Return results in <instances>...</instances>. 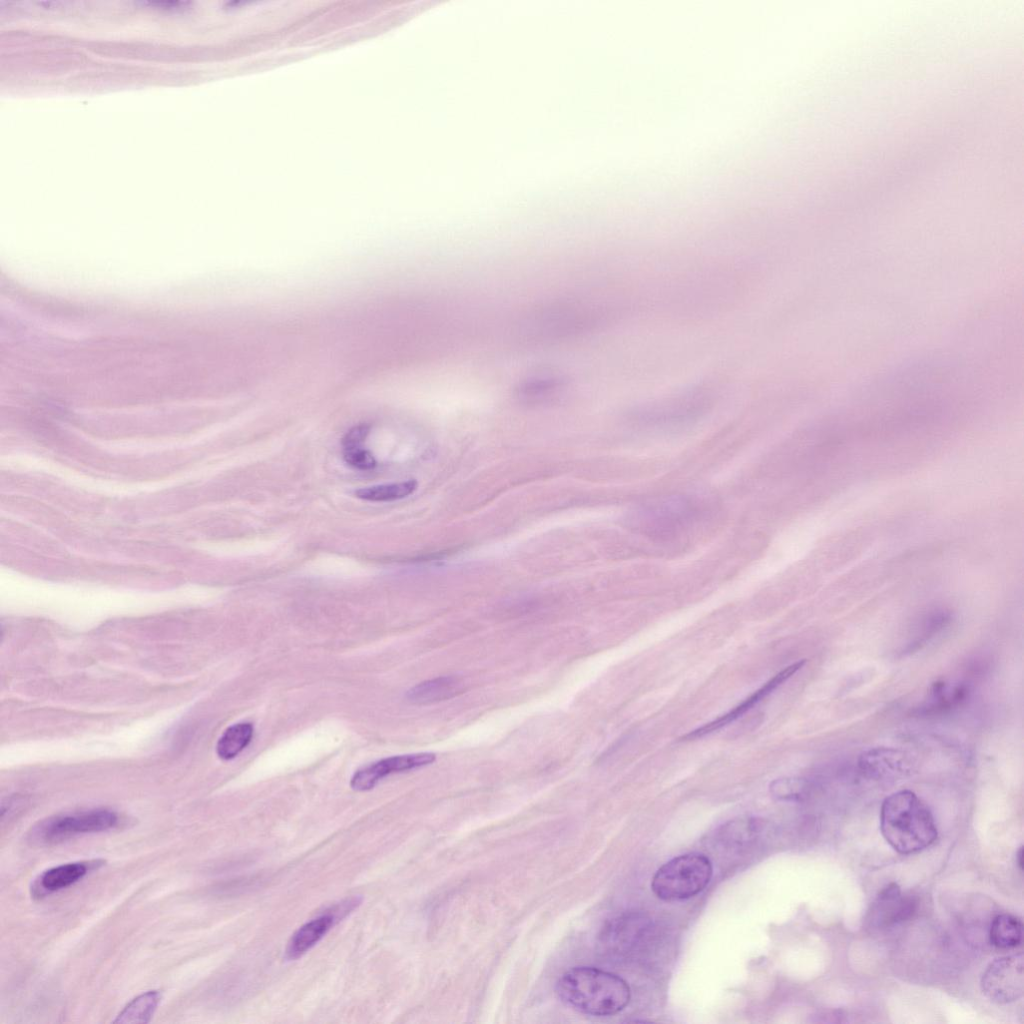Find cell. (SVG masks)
I'll list each match as a JSON object with an SVG mask.
<instances>
[{"label":"cell","instance_id":"cell-1","mask_svg":"<svg viewBox=\"0 0 1024 1024\" xmlns=\"http://www.w3.org/2000/svg\"><path fill=\"white\" fill-rule=\"evenodd\" d=\"M559 998L573 1009L591 1016H611L629 1003L631 991L618 975L595 967L580 966L559 978Z\"/></svg>","mask_w":1024,"mask_h":1024},{"label":"cell","instance_id":"cell-2","mask_svg":"<svg viewBox=\"0 0 1024 1024\" xmlns=\"http://www.w3.org/2000/svg\"><path fill=\"white\" fill-rule=\"evenodd\" d=\"M880 830L889 845L905 855L928 848L938 836L929 808L910 790L894 792L884 799Z\"/></svg>","mask_w":1024,"mask_h":1024},{"label":"cell","instance_id":"cell-3","mask_svg":"<svg viewBox=\"0 0 1024 1024\" xmlns=\"http://www.w3.org/2000/svg\"><path fill=\"white\" fill-rule=\"evenodd\" d=\"M711 405L710 391L693 386L636 406L629 413V420L641 432L675 433L699 422Z\"/></svg>","mask_w":1024,"mask_h":1024},{"label":"cell","instance_id":"cell-4","mask_svg":"<svg viewBox=\"0 0 1024 1024\" xmlns=\"http://www.w3.org/2000/svg\"><path fill=\"white\" fill-rule=\"evenodd\" d=\"M705 513L696 496L684 493L656 497L637 505L628 524L641 536L669 541L693 527Z\"/></svg>","mask_w":1024,"mask_h":1024},{"label":"cell","instance_id":"cell-5","mask_svg":"<svg viewBox=\"0 0 1024 1024\" xmlns=\"http://www.w3.org/2000/svg\"><path fill=\"white\" fill-rule=\"evenodd\" d=\"M710 859L701 853H686L662 865L651 882L653 893L664 901H681L700 893L712 878Z\"/></svg>","mask_w":1024,"mask_h":1024},{"label":"cell","instance_id":"cell-6","mask_svg":"<svg viewBox=\"0 0 1024 1024\" xmlns=\"http://www.w3.org/2000/svg\"><path fill=\"white\" fill-rule=\"evenodd\" d=\"M117 823L118 815L115 812L95 809L45 819L34 828L32 835L34 840L53 844L78 834L105 831Z\"/></svg>","mask_w":1024,"mask_h":1024},{"label":"cell","instance_id":"cell-7","mask_svg":"<svg viewBox=\"0 0 1024 1024\" xmlns=\"http://www.w3.org/2000/svg\"><path fill=\"white\" fill-rule=\"evenodd\" d=\"M650 928L649 920L639 914L615 917L599 935L600 951L612 959H629L639 952L641 943L646 942Z\"/></svg>","mask_w":1024,"mask_h":1024},{"label":"cell","instance_id":"cell-8","mask_svg":"<svg viewBox=\"0 0 1024 1024\" xmlns=\"http://www.w3.org/2000/svg\"><path fill=\"white\" fill-rule=\"evenodd\" d=\"M983 994L997 1004H1008L1020 999L1024 993L1023 954L995 959L981 977Z\"/></svg>","mask_w":1024,"mask_h":1024},{"label":"cell","instance_id":"cell-9","mask_svg":"<svg viewBox=\"0 0 1024 1024\" xmlns=\"http://www.w3.org/2000/svg\"><path fill=\"white\" fill-rule=\"evenodd\" d=\"M436 755L430 752L397 755L383 758L358 769L350 780L356 791H368L392 773L404 772L432 764Z\"/></svg>","mask_w":1024,"mask_h":1024},{"label":"cell","instance_id":"cell-10","mask_svg":"<svg viewBox=\"0 0 1024 1024\" xmlns=\"http://www.w3.org/2000/svg\"><path fill=\"white\" fill-rule=\"evenodd\" d=\"M358 904L359 900L357 898L347 900L302 925L289 939L285 949V957L289 960H295L304 955L327 934L337 920L344 917Z\"/></svg>","mask_w":1024,"mask_h":1024},{"label":"cell","instance_id":"cell-11","mask_svg":"<svg viewBox=\"0 0 1024 1024\" xmlns=\"http://www.w3.org/2000/svg\"><path fill=\"white\" fill-rule=\"evenodd\" d=\"M805 664H806V660L802 659V660H799V661L789 665L788 667L784 668L782 671H780L778 674H776L773 678H771L769 681H767L762 687H760L753 694H751L748 698H746L743 702H741V704L737 705L735 708H733L732 710H730L726 714L718 717L717 719H715V720H713V721H711L709 723H706L705 725H703V726H701V727H699L697 729H694V730L688 732L687 734L683 735L679 740L680 741H692V740L701 738V737H703V736H705V735H707L709 733H712L713 731L718 730V729L728 725L729 723L735 721L736 719L741 717L744 713H746L749 709H751L762 698H765L773 690H775L778 686H780L787 679H789L792 675H794L797 671H799Z\"/></svg>","mask_w":1024,"mask_h":1024},{"label":"cell","instance_id":"cell-12","mask_svg":"<svg viewBox=\"0 0 1024 1024\" xmlns=\"http://www.w3.org/2000/svg\"><path fill=\"white\" fill-rule=\"evenodd\" d=\"M916 901L903 895L898 884L890 883L877 895L869 911V920L877 928H888L908 920L916 910Z\"/></svg>","mask_w":1024,"mask_h":1024},{"label":"cell","instance_id":"cell-13","mask_svg":"<svg viewBox=\"0 0 1024 1024\" xmlns=\"http://www.w3.org/2000/svg\"><path fill=\"white\" fill-rule=\"evenodd\" d=\"M861 772L872 779L902 776L909 771L905 754L892 748H874L864 752L858 760Z\"/></svg>","mask_w":1024,"mask_h":1024},{"label":"cell","instance_id":"cell-14","mask_svg":"<svg viewBox=\"0 0 1024 1024\" xmlns=\"http://www.w3.org/2000/svg\"><path fill=\"white\" fill-rule=\"evenodd\" d=\"M101 863L100 861L75 862L50 868L43 872L34 882L32 887L33 895L40 897L66 888L80 880L90 869L101 865Z\"/></svg>","mask_w":1024,"mask_h":1024},{"label":"cell","instance_id":"cell-15","mask_svg":"<svg viewBox=\"0 0 1024 1024\" xmlns=\"http://www.w3.org/2000/svg\"><path fill=\"white\" fill-rule=\"evenodd\" d=\"M464 692V682L455 676H441L423 681L406 693L408 702L429 705L451 699Z\"/></svg>","mask_w":1024,"mask_h":1024},{"label":"cell","instance_id":"cell-16","mask_svg":"<svg viewBox=\"0 0 1024 1024\" xmlns=\"http://www.w3.org/2000/svg\"><path fill=\"white\" fill-rule=\"evenodd\" d=\"M1023 937L1022 921L1011 914L996 915L990 926V943L999 949H1011L1021 944Z\"/></svg>","mask_w":1024,"mask_h":1024},{"label":"cell","instance_id":"cell-17","mask_svg":"<svg viewBox=\"0 0 1024 1024\" xmlns=\"http://www.w3.org/2000/svg\"><path fill=\"white\" fill-rule=\"evenodd\" d=\"M161 1000L159 991H148L131 1000L113 1021L115 1024L150 1022Z\"/></svg>","mask_w":1024,"mask_h":1024},{"label":"cell","instance_id":"cell-18","mask_svg":"<svg viewBox=\"0 0 1024 1024\" xmlns=\"http://www.w3.org/2000/svg\"><path fill=\"white\" fill-rule=\"evenodd\" d=\"M254 727L252 723L241 722L228 727L216 744V753L223 760L239 755L251 742Z\"/></svg>","mask_w":1024,"mask_h":1024},{"label":"cell","instance_id":"cell-19","mask_svg":"<svg viewBox=\"0 0 1024 1024\" xmlns=\"http://www.w3.org/2000/svg\"><path fill=\"white\" fill-rule=\"evenodd\" d=\"M417 486L416 480H407L361 488L355 491V495L360 499L373 502L394 501L411 495L417 489Z\"/></svg>","mask_w":1024,"mask_h":1024},{"label":"cell","instance_id":"cell-20","mask_svg":"<svg viewBox=\"0 0 1024 1024\" xmlns=\"http://www.w3.org/2000/svg\"><path fill=\"white\" fill-rule=\"evenodd\" d=\"M965 696L966 690L963 686L935 683L931 688L928 708L933 710L949 709L960 703Z\"/></svg>","mask_w":1024,"mask_h":1024},{"label":"cell","instance_id":"cell-21","mask_svg":"<svg viewBox=\"0 0 1024 1024\" xmlns=\"http://www.w3.org/2000/svg\"><path fill=\"white\" fill-rule=\"evenodd\" d=\"M770 792L779 800L799 801L807 795L808 784L802 779H777L771 782Z\"/></svg>","mask_w":1024,"mask_h":1024},{"label":"cell","instance_id":"cell-22","mask_svg":"<svg viewBox=\"0 0 1024 1024\" xmlns=\"http://www.w3.org/2000/svg\"><path fill=\"white\" fill-rule=\"evenodd\" d=\"M343 458L347 464L359 470H370L376 466L373 455L362 447L343 449Z\"/></svg>","mask_w":1024,"mask_h":1024},{"label":"cell","instance_id":"cell-23","mask_svg":"<svg viewBox=\"0 0 1024 1024\" xmlns=\"http://www.w3.org/2000/svg\"><path fill=\"white\" fill-rule=\"evenodd\" d=\"M369 431L370 426L367 424H359L351 428L342 439L343 449L361 447Z\"/></svg>","mask_w":1024,"mask_h":1024},{"label":"cell","instance_id":"cell-24","mask_svg":"<svg viewBox=\"0 0 1024 1024\" xmlns=\"http://www.w3.org/2000/svg\"><path fill=\"white\" fill-rule=\"evenodd\" d=\"M1023 858H1024V848H1023V846H1020V848L1018 849V851L1016 853V862H1017V865H1018L1020 871H1023V867H1024V860H1023Z\"/></svg>","mask_w":1024,"mask_h":1024}]
</instances>
